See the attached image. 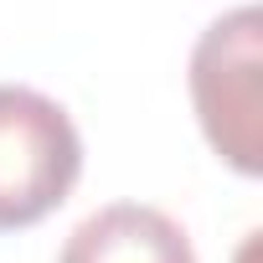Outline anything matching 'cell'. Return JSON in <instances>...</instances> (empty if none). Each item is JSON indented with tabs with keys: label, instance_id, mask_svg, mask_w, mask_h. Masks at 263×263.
Masks as SVG:
<instances>
[{
	"label": "cell",
	"instance_id": "2",
	"mask_svg": "<svg viewBox=\"0 0 263 263\" xmlns=\"http://www.w3.org/2000/svg\"><path fill=\"white\" fill-rule=\"evenodd\" d=\"M258 6L217 16L191 52V103L206 145L237 171L258 176Z\"/></svg>",
	"mask_w": 263,
	"mask_h": 263
},
{
	"label": "cell",
	"instance_id": "3",
	"mask_svg": "<svg viewBox=\"0 0 263 263\" xmlns=\"http://www.w3.org/2000/svg\"><path fill=\"white\" fill-rule=\"evenodd\" d=\"M57 263H196V248L160 206L114 201L72 227Z\"/></svg>",
	"mask_w": 263,
	"mask_h": 263
},
{
	"label": "cell",
	"instance_id": "1",
	"mask_svg": "<svg viewBox=\"0 0 263 263\" xmlns=\"http://www.w3.org/2000/svg\"><path fill=\"white\" fill-rule=\"evenodd\" d=\"M83 176V135L36 88L0 83V232L52 217Z\"/></svg>",
	"mask_w": 263,
	"mask_h": 263
}]
</instances>
